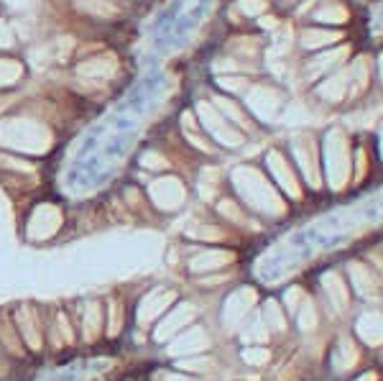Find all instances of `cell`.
<instances>
[{"mask_svg":"<svg viewBox=\"0 0 383 381\" xmlns=\"http://www.w3.org/2000/svg\"><path fill=\"white\" fill-rule=\"evenodd\" d=\"M233 182L238 187V192L248 205H253L256 210L268 212V215H281L286 210L283 200L274 192V187L268 185L266 177L253 167H241L233 171Z\"/></svg>","mask_w":383,"mask_h":381,"instance_id":"6da1fadb","label":"cell"},{"mask_svg":"<svg viewBox=\"0 0 383 381\" xmlns=\"http://www.w3.org/2000/svg\"><path fill=\"white\" fill-rule=\"evenodd\" d=\"M325 169L333 189H342L350 179V151L348 138L340 128H333L325 138Z\"/></svg>","mask_w":383,"mask_h":381,"instance_id":"7a4b0ae2","label":"cell"},{"mask_svg":"<svg viewBox=\"0 0 383 381\" xmlns=\"http://www.w3.org/2000/svg\"><path fill=\"white\" fill-rule=\"evenodd\" d=\"M197 115L202 118V128H207L220 144H225V146H241L243 144L241 131H235V128L227 126V118L223 120V115L217 113V108L212 105V102H197Z\"/></svg>","mask_w":383,"mask_h":381,"instance_id":"3957f363","label":"cell"},{"mask_svg":"<svg viewBox=\"0 0 383 381\" xmlns=\"http://www.w3.org/2000/svg\"><path fill=\"white\" fill-rule=\"evenodd\" d=\"M245 102H248V108L261 120H274L279 108H281V93L274 90V87H250L248 93H245Z\"/></svg>","mask_w":383,"mask_h":381,"instance_id":"277c9868","label":"cell"},{"mask_svg":"<svg viewBox=\"0 0 383 381\" xmlns=\"http://www.w3.org/2000/svg\"><path fill=\"white\" fill-rule=\"evenodd\" d=\"M151 195H153V200L158 203V207H164V210H176V207L184 203L187 192H184V185L179 182V179L169 177V179H158V182H153Z\"/></svg>","mask_w":383,"mask_h":381,"instance_id":"5b68a950","label":"cell"},{"mask_svg":"<svg viewBox=\"0 0 383 381\" xmlns=\"http://www.w3.org/2000/svg\"><path fill=\"white\" fill-rule=\"evenodd\" d=\"M294 156L299 161L301 171L312 187H319V169H317V156H315V144L312 138L304 136H294Z\"/></svg>","mask_w":383,"mask_h":381,"instance_id":"8992f818","label":"cell"},{"mask_svg":"<svg viewBox=\"0 0 383 381\" xmlns=\"http://www.w3.org/2000/svg\"><path fill=\"white\" fill-rule=\"evenodd\" d=\"M268 169L274 171V177L279 179V185L286 189V195L289 197H301V187L294 177V171L286 167V161L279 151H268Z\"/></svg>","mask_w":383,"mask_h":381,"instance_id":"52a82bcc","label":"cell"},{"mask_svg":"<svg viewBox=\"0 0 383 381\" xmlns=\"http://www.w3.org/2000/svg\"><path fill=\"white\" fill-rule=\"evenodd\" d=\"M360 340L368 346H381L383 343V315L381 313H366L355 325Z\"/></svg>","mask_w":383,"mask_h":381,"instance_id":"ba28073f","label":"cell"},{"mask_svg":"<svg viewBox=\"0 0 383 381\" xmlns=\"http://www.w3.org/2000/svg\"><path fill=\"white\" fill-rule=\"evenodd\" d=\"M256 302V292L253 289H243V292H235L230 299H227V307H225V325L227 328H235L238 320H241L245 310Z\"/></svg>","mask_w":383,"mask_h":381,"instance_id":"9c48e42d","label":"cell"},{"mask_svg":"<svg viewBox=\"0 0 383 381\" xmlns=\"http://www.w3.org/2000/svg\"><path fill=\"white\" fill-rule=\"evenodd\" d=\"M322 284H325V292L330 297V302L335 305V310L345 313L348 310V287H345V281L335 271H327L325 277H322Z\"/></svg>","mask_w":383,"mask_h":381,"instance_id":"30bf717a","label":"cell"},{"mask_svg":"<svg viewBox=\"0 0 383 381\" xmlns=\"http://www.w3.org/2000/svg\"><path fill=\"white\" fill-rule=\"evenodd\" d=\"M26 75V64L21 59H10V57H0V90L16 87Z\"/></svg>","mask_w":383,"mask_h":381,"instance_id":"8fae6325","label":"cell"},{"mask_svg":"<svg viewBox=\"0 0 383 381\" xmlns=\"http://www.w3.org/2000/svg\"><path fill=\"white\" fill-rule=\"evenodd\" d=\"M345 90H348V72H340L319 85V97L327 102H340L345 97Z\"/></svg>","mask_w":383,"mask_h":381,"instance_id":"7c38bea8","label":"cell"},{"mask_svg":"<svg viewBox=\"0 0 383 381\" xmlns=\"http://www.w3.org/2000/svg\"><path fill=\"white\" fill-rule=\"evenodd\" d=\"M227 261H233V254H225V251H207V254L197 256L192 261V269L202 271V269H217V266H225Z\"/></svg>","mask_w":383,"mask_h":381,"instance_id":"4fadbf2b","label":"cell"},{"mask_svg":"<svg viewBox=\"0 0 383 381\" xmlns=\"http://www.w3.org/2000/svg\"><path fill=\"white\" fill-rule=\"evenodd\" d=\"M355 361H358V351L353 348V343H350V340L342 338L340 346H337V351H335V356H333V366L342 371V369H353V366H355Z\"/></svg>","mask_w":383,"mask_h":381,"instance_id":"5bb4252c","label":"cell"},{"mask_svg":"<svg viewBox=\"0 0 383 381\" xmlns=\"http://www.w3.org/2000/svg\"><path fill=\"white\" fill-rule=\"evenodd\" d=\"M350 279H353V287L358 289L360 295H373L375 287H373V279H371V274L368 269H363L360 263H350Z\"/></svg>","mask_w":383,"mask_h":381,"instance_id":"9a60e30c","label":"cell"},{"mask_svg":"<svg viewBox=\"0 0 383 381\" xmlns=\"http://www.w3.org/2000/svg\"><path fill=\"white\" fill-rule=\"evenodd\" d=\"M333 41H340V31H304V36H301V44L307 49H319V46Z\"/></svg>","mask_w":383,"mask_h":381,"instance_id":"2e32d148","label":"cell"},{"mask_svg":"<svg viewBox=\"0 0 383 381\" xmlns=\"http://www.w3.org/2000/svg\"><path fill=\"white\" fill-rule=\"evenodd\" d=\"M207 346V338L202 335L200 331H192L187 333L182 340H176L174 348H171V353H184V351H197V348Z\"/></svg>","mask_w":383,"mask_h":381,"instance_id":"e0dca14e","label":"cell"},{"mask_svg":"<svg viewBox=\"0 0 383 381\" xmlns=\"http://www.w3.org/2000/svg\"><path fill=\"white\" fill-rule=\"evenodd\" d=\"M212 102H215L217 113H220L223 118H230L233 123H238V126H245V115L238 111V105H235V102L225 100V97H215Z\"/></svg>","mask_w":383,"mask_h":381,"instance_id":"ac0fdd59","label":"cell"},{"mask_svg":"<svg viewBox=\"0 0 383 381\" xmlns=\"http://www.w3.org/2000/svg\"><path fill=\"white\" fill-rule=\"evenodd\" d=\"M317 21H322V24H345L348 21V10L342 8V6H337V3H333V6H327V8L317 10Z\"/></svg>","mask_w":383,"mask_h":381,"instance_id":"d6986e66","label":"cell"},{"mask_svg":"<svg viewBox=\"0 0 383 381\" xmlns=\"http://www.w3.org/2000/svg\"><path fill=\"white\" fill-rule=\"evenodd\" d=\"M192 315H194V310H192L189 305H184V310H179V313H174L171 317L167 320V325L158 331V338H164V335H169L171 331H176L179 325H184L187 320H192Z\"/></svg>","mask_w":383,"mask_h":381,"instance_id":"ffe728a7","label":"cell"},{"mask_svg":"<svg viewBox=\"0 0 383 381\" xmlns=\"http://www.w3.org/2000/svg\"><path fill=\"white\" fill-rule=\"evenodd\" d=\"M340 59H348V49H345V46H342V49L330 51V54H325V57H319V59L315 62V67H312V72H319V69L333 67V64H337Z\"/></svg>","mask_w":383,"mask_h":381,"instance_id":"44dd1931","label":"cell"},{"mask_svg":"<svg viewBox=\"0 0 383 381\" xmlns=\"http://www.w3.org/2000/svg\"><path fill=\"white\" fill-rule=\"evenodd\" d=\"M283 123L286 126H299V123H307V111H304V105L299 102H292L286 113H283Z\"/></svg>","mask_w":383,"mask_h":381,"instance_id":"7402d4cb","label":"cell"},{"mask_svg":"<svg viewBox=\"0 0 383 381\" xmlns=\"http://www.w3.org/2000/svg\"><path fill=\"white\" fill-rule=\"evenodd\" d=\"M266 320L271 328L276 331H283V315H281V307L276 305V302H268L266 305Z\"/></svg>","mask_w":383,"mask_h":381,"instance_id":"603a6c76","label":"cell"},{"mask_svg":"<svg viewBox=\"0 0 383 381\" xmlns=\"http://www.w3.org/2000/svg\"><path fill=\"white\" fill-rule=\"evenodd\" d=\"M299 325L304 328V331H312V328L317 325V313L309 302H304V310H301V315H299Z\"/></svg>","mask_w":383,"mask_h":381,"instance_id":"cb8c5ba5","label":"cell"},{"mask_svg":"<svg viewBox=\"0 0 383 381\" xmlns=\"http://www.w3.org/2000/svg\"><path fill=\"white\" fill-rule=\"evenodd\" d=\"M243 358H245L248 364H266V361H268V351H266V348H248V351L243 353Z\"/></svg>","mask_w":383,"mask_h":381,"instance_id":"d4e9b609","label":"cell"},{"mask_svg":"<svg viewBox=\"0 0 383 381\" xmlns=\"http://www.w3.org/2000/svg\"><path fill=\"white\" fill-rule=\"evenodd\" d=\"M241 8L248 13V16H259L266 10V0H241Z\"/></svg>","mask_w":383,"mask_h":381,"instance_id":"484cf974","label":"cell"},{"mask_svg":"<svg viewBox=\"0 0 383 381\" xmlns=\"http://www.w3.org/2000/svg\"><path fill=\"white\" fill-rule=\"evenodd\" d=\"M220 85L225 87V90H233V93L248 90V85H245V80H241V77H223V80H220Z\"/></svg>","mask_w":383,"mask_h":381,"instance_id":"4316f807","label":"cell"},{"mask_svg":"<svg viewBox=\"0 0 383 381\" xmlns=\"http://www.w3.org/2000/svg\"><path fill=\"white\" fill-rule=\"evenodd\" d=\"M143 164L146 167H151V169H161V167H169L167 164V159L164 156H158V154H153V151H149V154H143Z\"/></svg>","mask_w":383,"mask_h":381,"instance_id":"83f0119b","label":"cell"},{"mask_svg":"<svg viewBox=\"0 0 383 381\" xmlns=\"http://www.w3.org/2000/svg\"><path fill=\"white\" fill-rule=\"evenodd\" d=\"M301 299H304V292H301L299 287H292L286 292V307H289V310H297V305H299Z\"/></svg>","mask_w":383,"mask_h":381,"instance_id":"f1b7e54d","label":"cell"},{"mask_svg":"<svg viewBox=\"0 0 383 381\" xmlns=\"http://www.w3.org/2000/svg\"><path fill=\"white\" fill-rule=\"evenodd\" d=\"M366 67H368V59H360L358 64H355V77H358V87H363L368 82Z\"/></svg>","mask_w":383,"mask_h":381,"instance_id":"f546056e","label":"cell"},{"mask_svg":"<svg viewBox=\"0 0 383 381\" xmlns=\"http://www.w3.org/2000/svg\"><path fill=\"white\" fill-rule=\"evenodd\" d=\"M363 169H366V154L358 151V177H363Z\"/></svg>","mask_w":383,"mask_h":381,"instance_id":"4dcf8cb0","label":"cell"},{"mask_svg":"<svg viewBox=\"0 0 383 381\" xmlns=\"http://www.w3.org/2000/svg\"><path fill=\"white\" fill-rule=\"evenodd\" d=\"M261 26H263V28H274L276 18H261Z\"/></svg>","mask_w":383,"mask_h":381,"instance_id":"1f68e13d","label":"cell"},{"mask_svg":"<svg viewBox=\"0 0 383 381\" xmlns=\"http://www.w3.org/2000/svg\"><path fill=\"white\" fill-rule=\"evenodd\" d=\"M381 156H383V128H381Z\"/></svg>","mask_w":383,"mask_h":381,"instance_id":"d6a6232c","label":"cell"},{"mask_svg":"<svg viewBox=\"0 0 383 381\" xmlns=\"http://www.w3.org/2000/svg\"><path fill=\"white\" fill-rule=\"evenodd\" d=\"M381 77H383V54H381Z\"/></svg>","mask_w":383,"mask_h":381,"instance_id":"836d02e7","label":"cell"},{"mask_svg":"<svg viewBox=\"0 0 383 381\" xmlns=\"http://www.w3.org/2000/svg\"><path fill=\"white\" fill-rule=\"evenodd\" d=\"M169 381H182V379H169Z\"/></svg>","mask_w":383,"mask_h":381,"instance_id":"e575fe53","label":"cell"}]
</instances>
